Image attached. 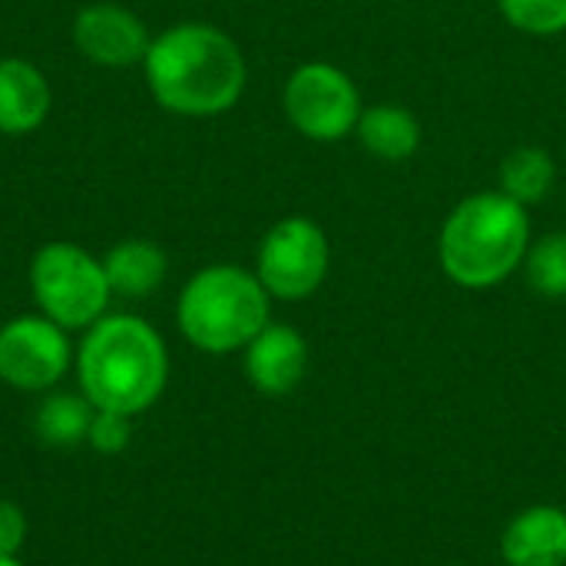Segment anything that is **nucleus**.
<instances>
[{"label":"nucleus","instance_id":"nucleus-14","mask_svg":"<svg viewBox=\"0 0 566 566\" xmlns=\"http://www.w3.org/2000/svg\"><path fill=\"white\" fill-rule=\"evenodd\" d=\"M355 136L375 159L405 163L421 146V123L411 109L398 103H378V106L361 109Z\"/></svg>","mask_w":566,"mask_h":566},{"label":"nucleus","instance_id":"nucleus-6","mask_svg":"<svg viewBox=\"0 0 566 566\" xmlns=\"http://www.w3.org/2000/svg\"><path fill=\"white\" fill-rule=\"evenodd\" d=\"M332 249L318 222L305 216L279 219L259 242L255 275L262 289L279 302L312 298L328 279Z\"/></svg>","mask_w":566,"mask_h":566},{"label":"nucleus","instance_id":"nucleus-10","mask_svg":"<svg viewBox=\"0 0 566 566\" xmlns=\"http://www.w3.org/2000/svg\"><path fill=\"white\" fill-rule=\"evenodd\" d=\"M242 368L249 385L259 395L282 398L292 395L305 371H308V342L298 328L269 322L245 348H242Z\"/></svg>","mask_w":566,"mask_h":566},{"label":"nucleus","instance_id":"nucleus-8","mask_svg":"<svg viewBox=\"0 0 566 566\" xmlns=\"http://www.w3.org/2000/svg\"><path fill=\"white\" fill-rule=\"evenodd\" d=\"M70 332L46 315H17L0 325V381L23 395L53 391L73 368Z\"/></svg>","mask_w":566,"mask_h":566},{"label":"nucleus","instance_id":"nucleus-15","mask_svg":"<svg viewBox=\"0 0 566 566\" xmlns=\"http://www.w3.org/2000/svg\"><path fill=\"white\" fill-rule=\"evenodd\" d=\"M93 415L96 408L83 391H46L33 415V434L46 448H76L86 444Z\"/></svg>","mask_w":566,"mask_h":566},{"label":"nucleus","instance_id":"nucleus-1","mask_svg":"<svg viewBox=\"0 0 566 566\" xmlns=\"http://www.w3.org/2000/svg\"><path fill=\"white\" fill-rule=\"evenodd\" d=\"M143 76L153 99L176 116L212 119L229 113L249 83L239 43L202 20L172 23L153 36Z\"/></svg>","mask_w":566,"mask_h":566},{"label":"nucleus","instance_id":"nucleus-13","mask_svg":"<svg viewBox=\"0 0 566 566\" xmlns=\"http://www.w3.org/2000/svg\"><path fill=\"white\" fill-rule=\"evenodd\" d=\"M103 269H106L113 298L139 302V298H149L166 282L169 259L149 239H123L103 255Z\"/></svg>","mask_w":566,"mask_h":566},{"label":"nucleus","instance_id":"nucleus-7","mask_svg":"<svg viewBox=\"0 0 566 566\" xmlns=\"http://www.w3.org/2000/svg\"><path fill=\"white\" fill-rule=\"evenodd\" d=\"M282 106L289 123L315 143H338L352 136L365 109L355 80L322 60L302 63L289 73Z\"/></svg>","mask_w":566,"mask_h":566},{"label":"nucleus","instance_id":"nucleus-2","mask_svg":"<svg viewBox=\"0 0 566 566\" xmlns=\"http://www.w3.org/2000/svg\"><path fill=\"white\" fill-rule=\"evenodd\" d=\"M73 368L96 411L139 418L169 385V348L146 318L106 312L83 332Z\"/></svg>","mask_w":566,"mask_h":566},{"label":"nucleus","instance_id":"nucleus-16","mask_svg":"<svg viewBox=\"0 0 566 566\" xmlns=\"http://www.w3.org/2000/svg\"><path fill=\"white\" fill-rule=\"evenodd\" d=\"M554 182H557V163L541 146L514 149L501 163V192H507L521 206H531V202L547 199L551 189H554Z\"/></svg>","mask_w":566,"mask_h":566},{"label":"nucleus","instance_id":"nucleus-9","mask_svg":"<svg viewBox=\"0 0 566 566\" xmlns=\"http://www.w3.org/2000/svg\"><path fill=\"white\" fill-rule=\"evenodd\" d=\"M73 43L90 63L106 70H126V66H143L153 33L143 23V17L133 13L129 7L99 0V3H86L73 17Z\"/></svg>","mask_w":566,"mask_h":566},{"label":"nucleus","instance_id":"nucleus-18","mask_svg":"<svg viewBox=\"0 0 566 566\" xmlns=\"http://www.w3.org/2000/svg\"><path fill=\"white\" fill-rule=\"evenodd\" d=\"M511 27L531 36H557L566 30V0H497Z\"/></svg>","mask_w":566,"mask_h":566},{"label":"nucleus","instance_id":"nucleus-19","mask_svg":"<svg viewBox=\"0 0 566 566\" xmlns=\"http://www.w3.org/2000/svg\"><path fill=\"white\" fill-rule=\"evenodd\" d=\"M129 434H133V418L116 415V411H96L90 421L86 444L96 454H119L129 448Z\"/></svg>","mask_w":566,"mask_h":566},{"label":"nucleus","instance_id":"nucleus-21","mask_svg":"<svg viewBox=\"0 0 566 566\" xmlns=\"http://www.w3.org/2000/svg\"><path fill=\"white\" fill-rule=\"evenodd\" d=\"M0 566H23L20 557H0Z\"/></svg>","mask_w":566,"mask_h":566},{"label":"nucleus","instance_id":"nucleus-4","mask_svg":"<svg viewBox=\"0 0 566 566\" xmlns=\"http://www.w3.org/2000/svg\"><path fill=\"white\" fill-rule=\"evenodd\" d=\"M272 295L259 275L242 265H206L179 292L176 325L182 338L206 355L242 352L272 318Z\"/></svg>","mask_w":566,"mask_h":566},{"label":"nucleus","instance_id":"nucleus-11","mask_svg":"<svg viewBox=\"0 0 566 566\" xmlns=\"http://www.w3.org/2000/svg\"><path fill=\"white\" fill-rule=\"evenodd\" d=\"M507 566H566V511L537 504L521 511L501 534Z\"/></svg>","mask_w":566,"mask_h":566},{"label":"nucleus","instance_id":"nucleus-3","mask_svg":"<svg viewBox=\"0 0 566 566\" xmlns=\"http://www.w3.org/2000/svg\"><path fill=\"white\" fill-rule=\"evenodd\" d=\"M531 216L507 192H474L461 199L438 235L444 275L461 289H494L527 259Z\"/></svg>","mask_w":566,"mask_h":566},{"label":"nucleus","instance_id":"nucleus-20","mask_svg":"<svg viewBox=\"0 0 566 566\" xmlns=\"http://www.w3.org/2000/svg\"><path fill=\"white\" fill-rule=\"evenodd\" d=\"M27 541V514L13 501H0V557H17Z\"/></svg>","mask_w":566,"mask_h":566},{"label":"nucleus","instance_id":"nucleus-17","mask_svg":"<svg viewBox=\"0 0 566 566\" xmlns=\"http://www.w3.org/2000/svg\"><path fill=\"white\" fill-rule=\"evenodd\" d=\"M524 272L537 295L566 298V232H551L541 242H531Z\"/></svg>","mask_w":566,"mask_h":566},{"label":"nucleus","instance_id":"nucleus-5","mask_svg":"<svg viewBox=\"0 0 566 566\" xmlns=\"http://www.w3.org/2000/svg\"><path fill=\"white\" fill-rule=\"evenodd\" d=\"M30 292L36 312L66 328L70 335H83L86 328H93L113 302L103 259L66 239L36 249L30 262Z\"/></svg>","mask_w":566,"mask_h":566},{"label":"nucleus","instance_id":"nucleus-12","mask_svg":"<svg viewBox=\"0 0 566 566\" xmlns=\"http://www.w3.org/2000/svg\"><path fill=\"white\" fill-rule=\"evenodd\" d=\"M53 106V90L43 70L20 56L0 60V133L27 136L36 133Z\"/></svg>","mask_w":566,"mask_h":566}]
</instances>
